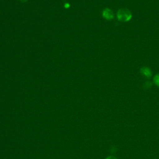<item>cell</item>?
Listing matches in <instances>:
<instances>
[{"label":"cell","instance_id":"6da1fadb","mask_svg":"<svg viewBox=\"0 0 159 159\" xmlns=\"http://www.w3.org/2000/svg\"><path fill=\"white\" fill-rule=\"evenodd\" d=\"M116 17L117 20L121 22H128L132 18V13L128 9L121 8L117 11Z\"/></svg>","mask_w":159,"mask_h":159},{"label":"cell","instance_id":"7a4b0ae2","mask_svg":"<svg viewBox=\"0 0 159 159\" xmlns=\"http://www.w3.org/2000/svg\"><path fill=\"white\" fill-rule=\"evenodd\" d=\"M102 16L106 20H111L114 19V14L113 11L111 9H109L108 7H106L105 9H103V11L102 12Z\"/></svg>","mask_w":159,"mask_h":159},{"label":"cell","instance_id":"3957f363","mask_svg":"<svg viewBox=\"0 0 159 159\" xmlns=\"http://www.w3.org/2000/svg\"><path fill=\"white\" fill-rule=\"evenodd\" d=\"M140 73L147 78H150L152 76V71L148 66H142L140 69Z\"/></svg>","mask_w":159,"mask_h":159},{"label":"cell","instance_id":"277c9868","mask_svg":"<svg viewBox=\"0 0 159 159\" xmlns=\"http://www.w3.org/2000/svg\"><path fill=\"white\" fill-rule=\"evenodd\" d=\"M153 81L154 83V84L159 88V73L156 74L153 78Z\"/></svg>","mask_w":159,"mask_h":159},{"label":"cell","instance_id":"5b68a950","mask_svg":"<svg viewBox=\"0 0 159 159\" xmlns=\"http://www.w3.org/2000/svg\"><path fill=\"white\" fill-rule=\"evenodd\" d=\"M152 83L150 81H147L145 82V83L143 84V88H146V89H149L152 87Z\"/></svg>","mask_w":159,"mask_h":159},{"label":"cell","instance_id":"8992f818","mask_svg":"<svg viewBox=\"0 0 159 159\" xmlns=\"http://www.w3.org/2000/svg\"><path fill=\"white\" fill-rule=\"evenodd\" d=\"M106 159H117V158L116 157L111 155V156H109V157H107Z\"/></svg>","mask_w":159,"mask_h":159},{"label":"cell","instance_id":"52a82bcc","mask_svg":"<svg viewBox=\"0 0 159 159\" xmlns=\"http://www.w3.org/2000/svg\"><path fill=\"white\" fill-rule=\"evenodd\" d=\"M22 2H26L27 0H20Z\"/></svg>","mask_w":159,"mask_h":159}]
</instances>
